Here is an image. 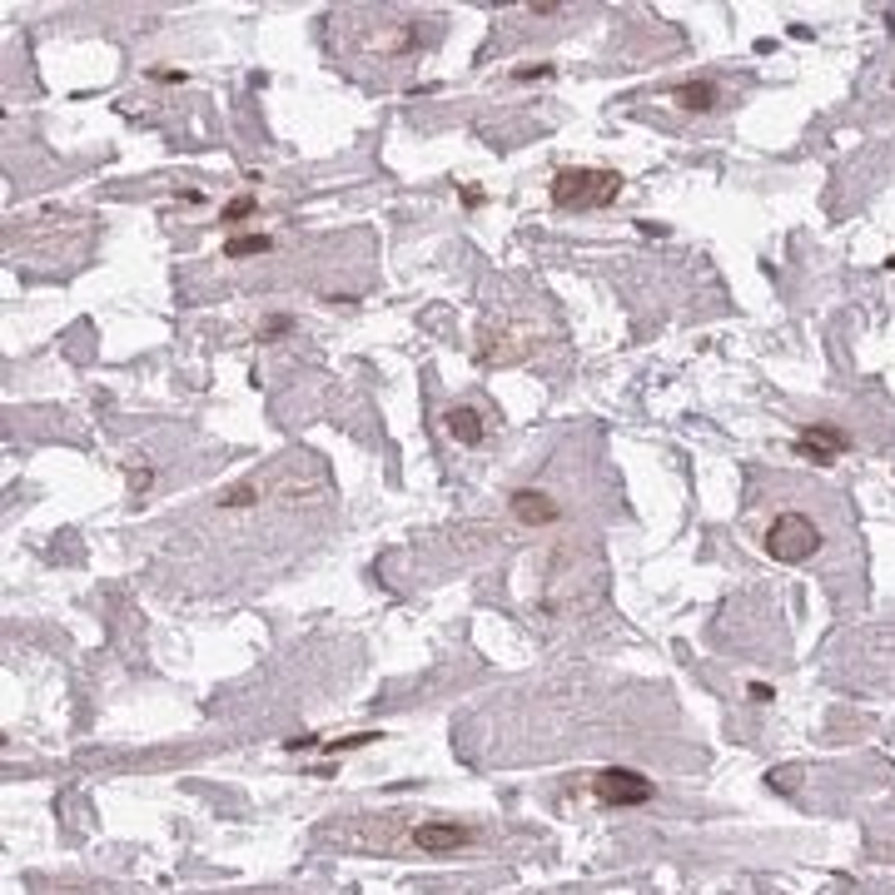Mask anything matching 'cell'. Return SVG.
Returning a JSON list of instances; mask_svg holds the SVG:
<instances>
[{
    "label": "cell",
    "mask_w": 895,
    "mask_h": 895,
    "mask_svg": "<svg viewBox=\"0 0 895 895\" xmlns=\"http://www.w3.org/2000/svg\"><path fill=\"white\" fill-rule=\"evenodd\" d=\"M369 742H378V732H353V736H338V742H314L319 751H328V756H338V751H353V746H369Z\"/></svg>",
    "instance_id": "12"
},
{
    "label": "cell",
    "mask_w": 895,
    "mask_h": 895,
    "mask_svg": "<svg viewBox=\"0 0 895 895\" xmlns=\"http://www.w3.org/2000/svg\"><path fill=\"white\" fill-rule=\"evenodd\" d=\"M254 204H259L254 195H239V199H229V204H224V220H229V224L249 220V214H254Z\"/></svg>",
    "instance_id": "13"
},
{
    "label": "cell",
    "mask_w": 895,
    "mask_h": 895,
    "mask_svg": "<svg viewBox=\"0 0 895 895\" xmlns=\"http://www.w3.org/2000/svg\"><path fill=\"white\" fill-rule=\"evenodd\" d=\"M846 453V433L831 428V423H806L801 428V443H796V458H811V463H836Z\"/></svg>",
    "instance_id": "6"
},
{
    "label": "cell",
    "mask_w": 895,
    "mask_h": 895,
    "mask_svg": "<svg viewBox=\"0 0 895 895\" xmlns=\"http://www.w3.org/2000/svg\"><path fill=\"white\" fill-rule=\"evenodd\" d=\"M527 11H533V15H558V11H562V5H558V0H533V5H527Z\"/></svg>",
    "instance_id": "17"
},
{
    "label": "cell",
    "mask_w": 895,
    "mask_h": 895,
    "mask_svg": "<svg viewBox=\"0 0 895 895\" xmlns=\"http://www.w3.org/2000/svg\"><path fill=\"white\" fill-rule=\"evenodd\" d=\"M443 423H448V433H453V438L463 443V448H477V443L488 438V423H483V413H477L473 403L448 408V418H443Z\"/></svg>",
    "instance_id": "8"
},
{
    "label": "cell",
    "mask_w": 895,
    "mask_h": 895,
    "mask_svg": "<svg viewBox=\"0 0 895 895\" xmlns=\"http://www.w3.org/2000/svg\"><path fill=\"white\" fill-rule=\"evenodd\" d=\"M885 264H891V269H895V259H885Z\"/></svg>",
    "instance_id": "18"
},
{
    "label": "cell",
    "mask_w": 895,
    "mask_h": 895,
    "mask_svg": "<svg viewBox=\"0 0 895 895\" xmlns=\"http://www.w3.org/2000/svg\"><path fill=\"white\" fill-rule=\"evenodd\" d=\"M547 75H552V65H523L518 80H547Z\"/></svg>",
    "instance_id": "16"
},
{
    "label": "cell",
    "mask_w": 895,
    "mask_h": 895,
    "mask_svg": "<svg viewBox=\"0 0 895 895\" xmlns=\"http://www.w3.org/2000/svg\"><path fill=\"white\" fill-rule=\"evenodd\" d=\"M622 195V175L617 170H593V164H568L552 175V204L568 214H587V210H607Z\"/></svg>",
    "instance_id": "1"
},
{
    "label": "cell",
    "mask_w": 895,
    "mask_h": 895,
    "mask_svg": "<svg viewBox=\"0 0 895 895\" xmlns=\"http://www.w3.org/2000/svg\"><path fill=\"white\" fill-rule=\"evenodd\" d=\"M269 249H274L269 234H234L224 244V259H254V254H269Z\"/></svg>",
    "instance_id": "10"
},
{
    "label": "cell",
    "mask_w": 895,
    "mask_h": 895,
    "mask_svg": "<svg viewBox=\"0 0 895 895\" xmlns=\"http://www.w3.org/2000/svg\"><path fill=\"white\" fill-rule=\"evenodd\" d=\"M264 498V483L259 477H249V483H234V488L220 493V508H249V502Z\"/></svg>",
    "instance_id": "11"
},
{
    "label": "cell",
    "mask_w": 895,
    "mask_h": 895,
    "mask_svg": "<svg viewBox=\"0 0 895 895\" xmlns=\"http://www.w3.org/2000/svg\"><path fill=\"white\" fill-rule=\"evenodd\" d=\"M746 692H751V701H761V707H767V701H776V692H771L767 682H751Z\"/></svg>",
    "instance_id": "15"
},
{
    "label": "cell",
    "mask_w": 895,
    "mask_h": 895,
    "mask_svg": "<svg viewBox=\"0 0 895 895\" xmlns=\"http://www.w3.org/2000/svg\"><path fill=\"white\" fill-rule=\"evenodd\" d=\"M353 21V15H349ZM359 25V50L363 55H378V60H398V55H413L418 50V21L413 15H363Z\"/></svg>",
    "instance_id": "2"
},
{
    "label": "cell",
    "mask_w": 895,
    "mask_h": 895,
    "mask_svg": "<svg viewBox=\"0 0 895 895\" xmlns=\"http://www.w3.org/2000/svg\"><path fill=\"white\" fill-rule=\"evenodd\" d=\"M672 100L682 110H692V115H707V110L721 105V85L717 80H686V85H676V90H672Z\"/></svg>",
    "instance_id": "9"
},
{
    "label": "cell",
    "mask_w": 895,
    "mask_h": 895,
    "mask_svg": "<svg viewBox=\"0 0 895 895\" xmlns=\"http://www.w3.org/2000/svg\"><path fill=\"white\" fill-rule=\"evenodd\" d=\"M593 796L602 806H647L651 796H657V786L632 767H607L593 776Z\"/></svg>",
    "instance_id": "4"
},
{
    "label": "cell",
    "mask_w": 895,
    "mask_h": 895,
    "mask_svg": "<svg viewBox=\"0 0 895 895\" xmlns=\"http://www.w3.org/2000/svg\"><path fill=\"white\" fill-rule=\"evenodd\" d=\"M821 547V527L806 512H776V523L767 527V552L776 562H806Z\"/></svg>",
    "instance_id": "3"
},
{
    "label": "cell",
    "mask_w": 895,
    "mask_h": 895,
    "mask_svg": "<svg viewBox=\"0 0 895 895\" xmlns=\"http://www.w3.org/2000/svg\"><path fill=\"white\" fill-rule=\"evenodd\" d=\"M289 328H294L289 314H274V319H264V324H259V338H284Z\"/></svg>",
    "instance_id": "14"
},
{
    "label": "cell",
    "mask_w": 895,
    "mask_h": 895,
    "mask_svg": "<svg viewBox=\"0 0 895 895\" xmlns=\"http://www.w3.org/2000/svg\"><path fill=\"white\" fill-rule=\"evenodd\" d=\"M473 841V831L458 821H423L413 825V846L423 850V856H453L458 846H468Z\"/></svg>",
    "instance_id": "5"
},
{
    "label": "cell",
    "mask_w": 895,
    "mask_h": 895,
    "mask_svg": "<svg viewBox=\"0 0 895 895\" xmlns=\"http://www.w3.org/2000/svg\"><path fill=\"white\" fill-rule=\"evenodd\" d=\"M508 508H512V518H518V523H527V527L558 523V502H552V493H543V488H518V493L508 498Z\"/></svg>",
    "instance_id": "7"
}]
</instances>
